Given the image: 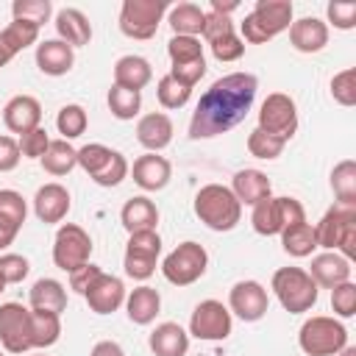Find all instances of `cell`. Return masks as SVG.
<instances>
[{
  "mask_svg": "<svg viewBox=\"0 0 356 356\" xmlns=\"http://www.w3.org/2000/svg\"><path fill=\"white\" fill-rule=\"evenodd\" d=\"M259 78L253 72H228L217 78L197 100L189 120V139H211L236 128L253 108Z\"/></svg>",
  "mask_w": 356,
  "mask_h": 356,
  "instance_id": "1",
  "label": "cell"
},
{
  "mask_svg": "<svg viewBox=\"0 0 356 356\" xmlns=\"http://www.w3.org/2000/svg\"><path fill=\"white\" fill-rule=\"evenodd\" d=\"M292 25V3L289 0H256L253 11L239 22V39L250 44H264L275 39L281 31Z\"/></svg>",
  "mask_w": 356,
  "mask_h": 356,
  "instance_id": "2",
  "label": "cell"
},
{
  "mask_svg": "<svg viewBox=\"0 0 356 356\" xmlns=\"http://www.w3.org/2000/svg\"><path fill=\"white\" fill-rule=\"evenodd\" d=\"M195 214L211 231H231L242 220V203L234 197L231 186L206 184L195 195Z\"/></svg>",
  "mask_w": 356,
  "mask_h": 356,
  "instance_id": "3",
  "label": "cell"
},
{
  "mask_svg": "<svg viewBox=\"0 0 356 356\" xmlns=\"http://www.w3.org/2000/svg\"><path fill=\"white\" fill-rule=\"evenodd\" d=\"M317 248L337 250L348 261L356 256V206L334 203L314 225Z\"/></svg>",
  "mask_w": 356,
  "mask_h": 356,
  "instance_id": "4",
  "label": "cell"
},
{
  "mask_svg": "<svg viewBox=\"0 0 356 356\" xmlns=\"http://www.w3.org/2000/svg\"><path fill=\"white\" fill-rule=\"evenodd\" d=\"M278 303L289 312V314H303L309 309H314L320 286L312 281V275L303 267H281L273 273L270 281Z\"/></svg>",
  "mask_w": 356,
  "mask_h": 356,
  "instance_id": "5",
  "label": "cell"
},
{
  "mask_svg": "<svg viewBox=\"0 0 356 356\" xmlns=\"http://www.w3.org/2000/svg\"><path fill=\"white\" fill-rule=\"evenodd\" d=\"M298 345L306 356H337L348 345V328L337 317L314 314L300 325Z\"/></svg>",
  "mask_w": 356,
  "mask_h": 356,
  "instance_id": "6",
  "label": "cell"
},
{
  "mask_svg": "<svg viewBox=\"0 0 356 356\" xmlns=\"http://www.w3.org/2000/svg\"><path fill=\"white\" fill-rule=\"evenodd\" d=\"M78 167L97 186H117L131 172L128 159L120 150H111L108 145H100V142H89L78 150Z\"/></svg>",
  "mask_w": 356,
  "mask_h": 356,
  "instance_id": "7",
  "label": "cell"
},
{
  "mask_svg": "<svg viewBox=\"0 0 356 356\" xmlns=\"http://www.w3.org/2000/svg\"><path fill=\"white\" fill-rule=\"evenodd\" d=\"M295 222H306V209L295 197H273L270 195V197L259 200L250 211V225L261 236H278L284 228H289Z\"/></svg>",
  "mask_w": 356,
  "mask_h": 356,
  "instance_id": "8",
  "label": "cell"
},
{
  "mask_svg": "<svg viewBox=\"0 0 356 356\" xmlns=\"http://www.w3.org/2000/svg\"><path fill=\"white\" fill-rule=\"evenodd\" d=\"M206 267H209V253H206V248L200 242H192V239L181 242L161 261V273H164V278L172 286H189V284H195L197 278H203Z\"/></svg>",
  "mask_w": 356,
  "mask_h": 356,
  "instance_id": "9",
  "label": "cell"
},
{
  "mask_svg": "<svg viewBox=\"0 0 356 356\" xmlns=\"http://www.w3.org/2000/svg\"><path fill=\"white\" fill-rule=\"evenodd\" d=\"M167 11V0H125L120 8V31L128 39H153Z\"/></svg>",
  "mask_w": 356,
  "mask_h": 356,
  "instance_id": "10",
  "label": "cell"
},
{
  "mask_svg": "<svg viewBox=\"0 0 356 356\" xmlns=\"http://www.w3.org/2000/svg\"><path fill=\"white\" fill-rule=\"evenodd\" d=\"M167 56H170V75L178 78L186 86H195L206 75V56L203 44L197 36H172L167 42Z\"/></svg>",
  "mask_w": 356,
  "mask_h": 356,
  "instance_id": "11",
  "label": "cell"
},
{
  "mask_svg": "<svg viewBox=\"0 0 356 356\" xmlns=\"http://www.w3.org/2000/svg\"><path fill=\"white\" fill-rule=\"evenodd\" d=\"M256 128L281 139V142H289L298 131V106H295V100L284 92L267 95L261 108H259V125Z\"/></svg>",
  "mask_w": 356,
  "mask_h": 356,
  "instance_id": "12",
  "label": "cell"
},
{
  "mask_svg": "<svg viewBox=\"0 0 356 356\" xmlns=\"http://www.w3.org/2000/svg\"><path fill=\"white\" fill-rule=\"evenodd\" d=\"M89 256H92V236L81 225L64 222L53 239V264L70 275L72 270L89 264Z\"/></svg>",
  "mask_w": 356,
  "mask_h": 356,
  "instance_id": "13",
  "label": "cell"
},
{
  "mask_svg": "<svg viewBox=\"0 0 356 356\" xmlns=\"http://www.w3.org/2000/svg\"><path fill=\"white\" fill-rule=\"evenodd\" d=\"M161 253V236L156 231H136L128 234V245H125V275L134 281H147L156 273V261Z\"/></svg>",
  "mask_w": 356,
  "mask_h": 356,
  "instance_id": "14",
  "label": "cell"
},
{
  "mask_svg": "<svg viewBox=\"0 0 356 356\" xmlns=\"http://www.w3.org/2000/svg\"><path fill=\"white\" fill-rule=\"evenodd\" d=\"M0 345L6 353H28L33 348V328H31V309L8 300L0 303Z\"/></svg>",
  "mask_w": 356,
  "mask_h": 356,
  "instance_id": "15",
  "label": "cell"
},
{
  "mask_svg": "<svg viewBox=\"0 0 356 356\" xmlns=\"http://www.w3.org/2000/svg\"><path fill=\"white\" fill-rule=\"evenodd\" d=\"M234 328V314L228 312V306H222L220 300L209 298L200 300L189 317V337L203 339V342H220L228 339Z\"/></svg>",
  "mask_w": 356,
  "mask_h": 356,
  "instance_id": "16",
  "label": "cell"
},
{
  "mask_svg": "<svg viewBox=\"0 0 356 356\" xmlns=\"http://www.w3.org/2000/svg\"><path fill=\"white\" fill-rule=\"evenodd\" d=\"M267 309H270V298H267V289L259 281L248 278V281H236L231 286V292H228V312L236 314L239 320L256 323V320H261L267 314Z\"/></svg>",
  "mask_w": 356,
  "mask_h": 356,
  "instance_id": "17",
  "label": "cell"
},
{
  "mask_svg": "<svg viewBox=\"0 0 356 356\" xmlns=\"http://www.w3.org/2000/svg\"><path fill=\"white\" fill-rule=\"evenodd\" d=\"M70 206H72V197L67 192V186L50 181L44 186L36 189L33 195V214L39 222L44 225H53V222H61L67 214H70Z\"/></svg>",
  "mask_w": 356,
  "mask_h": 356,
  "instance_id": "18",
  "label": "cell"
},
{
  "mask_svg": "<svg viewBox=\"0 0 356 356\" xmlns=\"http://www.w3.org/2000/svg\"><path fill=\"white\" fill-rule=\"evenodd\" d=\"M3 122L11 134H28L42 125V103L33 95H14L3 106Z\"/></svg>",
  "mask_w": 356,
  "mask_h": 356,
  "instance_id": "19",
  "label": "cell"
},
{
  "mask_svg": "<svg viewBox=\"0 0 356 356\" xmlns=\"http://www.w3.org/2000/svg\"><path fill=\"white\" fill-rule=\"evenodd\" d=\"M125 284L117 278V275H108V273H100L95 281H92V286L86 289V303H89V309L95 312V314H111V312H117L122 303H125Z\"/></svg>",
  "mask_w": 356,
  "mask_h": 356,
  "instance_id": "20",
  "label": "cell"
},
{
  "mask_svg": "<svg viewBox=\"0 0 356 356\" xmlns=\"http://www.w3.org/2000/svg\"><path fill=\"white\" fill-rule=\"evenodd\" d=\"M28 217V203L17 189H0V253L14 245L22 222Z\"/></svg>",
  "mask_w": 356,
  "mask_h": 356,
  "instance_id": "21",
  "label": "cell"
},
{
  "mask_svg": "<svg viewBox=\"0 0 356 356\" xmlns=\"http://www.w3.org/2000/svg\"><path fill=\"white\" fill-rule=\"evenodd\" d=\"M350 270H353V267H350V261H348L342 253L325 250V253H317V256L312 259V267H309L306 273L312 275V281H314L317 286L334 289V286L350 281Z\"/></svg>",
  "mask_w": 356,
  "mask_h": 356,
  "instance_id": "22",
  "label": "cell"
},
{
  "mask_svg": "<svg viewBox=\"0 0 356 356\" xmlns=\"http://www.w3.org/2000/svg\"><path fill=\"white\" fill-rule=\"evenodd\" d=\"M131 175H134V184H136L139 189H145V192H159V189H164V186L170 184V178H172V164H170L164 156H159V153H145V156H139V159L134 161Z\"/></svg>",
  "mask_w": 356,
  "mask_h": 356,
  "instance_id": "23",
  "label": "cell"
},
{
  "mask_svg": "<svg viewBox=\"0 0 356 356\" xmlns=\"http://www.w3.org/2000/svg\"><path fill=\"white\" fill-rule=\"evenodd\" d=\"M172 120L164 111H150L145 117H139L136 122V142L147 150V153H159L172 142Z\"/></svg>",
  "mask_w": 356,
  "mask_h": 356,
  "instance_id": "24",
  "label": "cell"
},
{
  "mask_svg": "<svg viewBox=\"0 0 356 356\" xmlns=\"http://www.w3.org/2000/svg\"><path fill=\"white\" fill-rule=\"evenodd\" d=\"M289 44L298 53H320L328 44V25L317 17H300L289 25Z\"/></svg>",
  "mask_w": 356,
  "mask_h": 356,
  "instance_id": "25",
  "label": "cell"
},
{
  "mask_svg": "<svg viewBox=\"0 0 356 356\" xmlns=\"http://www.w3.org/2000/svg\"><path fill=\"white\" fill-rule=\"evenodd\" d=\"M56 33L72 50L92 42V25L86 19V14L81 8H70V6L56 11Z\"/></svg>",
  "mask_w": 356,
  "mask_h": 356,
  "instance_id": "26",
  "label": "cell"
},
{
  "mask_svg": "<svg viewBox=\"0 0 356 356\" xmlns=\"http://www.w3.org/2000/svg\"><path fill=\"white\" fill-rule=\"evenodd\" d=\"M75 64V50L61 39H44L36 44V67L44 75H67Z\"/></svg>",
  "mask_w": 356,
  "mask_h": 356,
  "instance_id": "27",
  "label": "cell"
},
{
  "mask_svg": "<svg viewBox=\"0 0 356 356\" xmlns=\"http://www.w3.org/2000/svg\"><path fill=\"white\" fill-rule=\"evenodd\" d=\"M231 192H234V197H236L242 206H256L259 200H264V197L273 195V184H270V178H267L261 170L248 167V170H239V172L234 175Z\"/></svg>",
  "mask_w": 356,
  "mask_h": 356,
  "instance_id": "28",
  "label": "cell"
},
{
  "mask_svg": "<svg viewBox=\"0 0 356 356\" xmlns=\"http://www.w3.org/2000/svg\"><path fill=\"white\" fill-rule=\"evenodd\" d=\"M147 345H150L153 356H186V350H189V331L181 328L178 323H159L150 331Z\"/></svg>",
  "mask_w": 356,
  "mask_h": 356,
  "instance_id": "29",
  "label": "cell"
},
{
  "mask_svg": "<svg viewBox=\"0 0 356 356\" xmlns=\"http://www.w3.org/2000/svg\"><path fill=\"white\" fill-rule=\"evenodd\" d=\"M120 222L128 234H136V231H156L159 225V209L150 197L145 195H136L131 200H125V206L120 209Z\"/></svg>",
  "mask_w": 356,
  "mask_h": 356,
  "instance_id": "30",
  "label": "cell"
},
{
  "mask_svg": "<svg viewBox=\"0 0 356 356\" xmlns=\"http://www.w3.org/2000/svg\"><path fill=\"white\" fill-rule=\"evenodd\" d=\"M125 312H128V320L134 325H147L156 320V314L161 312V295L159 289L142 284L136 289H131L125 295Z\"/></svg>",
  "mask_w": 356,
  "mask_h": 356,
  "instance_id": "31",
  "label": "cell"
},
{
  "mask_svg": "<svg viewBox=\"0 0 356 356\" xmlns=\"http://www.w3.org/2000/svg\"><path fill=\"white\" fill-rule=\"evenodd\" d=\"M150 81H153V67L147 58L134 56V53L117 58V64H114V83L117 86L131 89V92H142Z\"/></svg>",
  "mask_w": 356,
  "mask_h": 356,
  "instance_id": "32",
  "label": "cell"
},
{
  "mask_svg": "<svg viewBox=\"0 0 356 356\" xmlns=\"http://www.w3.org/2000/svg\"><path fill=\"white\" fill-rule=\"evenodd\" d=\"M28 303L33 312H50V314H61L67 309V289L61 281L56 278H39L31 292H28Z\"/></svg>",
  "mask_w": 356,
  "mask_h": 356,
  "instance_id": "33",
  "label": "cell"
},
{
  "mask_svg": "<svg viewBox=\"0 0 356 356\" xmlns=\"http://www.w3.org/2000/svg\"><path fill=\"white\" fill-rule=\"evenodd\" d=\"M42 170L50 175H67L78 167V150L67 142V139H50L44 156L39 159Z\"/></svg>",
  "mask_w": 356,
  "mask_h": 356,
  "instance_id": "34",
  "label": "cell"
},
{
  "mask_svg": "<svg viewBox=\"0 0 356 356\" xmlns=\"http://www.w3.org/2000/svg\"><path fill=\"white\" fill-rule=\"evenodd\" d=\"M203 19H206V11L195 3H178L170 8V28H172V36H197L203 31Z\"/></svg>",
  "mask_w": 356,
  "mask_h": 356,
  "instance_id": "35",
  "label": "cell"
},
{
  "mask_svg": "<svg viewBox=\"0 0 356 356\" xmlns=\"http://www.w3.org/2000/svg\"><path fill=\"white\" fill-rule=\"evenodd\" d=\"M278 236H281L284 250L289 256H295V259H306L317 248V236H314V225L312 222H295V225L284 228Z\"/></svg>",
  "mask_w": 356,
  "mask_h": 356,
  "instance_id": "36",
  "label": "cell"
},
{
  "mask_svg": "<svg viewBox=\"0 0 356 356\" xmlns=\"http://www.w3.org/2000/svg\"><path fill=\"white\" fill-rule=\"evenodd\" d=\"M331 189L337 203L356 206V161L353 159H345L331 170Z\"/></svg>",
  "mask_w": 356,
  "mask_h": 356,
  "instance_id": "37",
  "label": "cell"
},
{
  "mask_svg": "<svg viewBox=\"0 0 356 356\" xmlns=\"http://www.w3.org/2000/svg\"><path fill=\"white\" fill-rule=\"evenodd\" d=\"M31 328H33V348L44 350V348L56 345L58 337H61V314L31 309Z\"/></svg>",
  "mask_w": 356,
  "mask_h": 356,
  "instance_id": "38",
  "label": "cell"
},
{
  "mask_svg": "<svg viewBox=\"0 0 356 356\" xmlns=\"http://www.w3.org/2000/svg\"><path fill=\"white\" fill-rule=\"evenodd\" d=\"M106 103H108V111L117 120H134L142 108V92H131V89H122V86L111 83V89L106 95Z\"/></svg>",
  "mask_w": 356,
  "mask_h": 356,
  "instance_id": "39",
  "label": "cell"
},
{
  "mask_svg": "<svg viewBox=\"0 0 356 356\" xmlns=\"http://www.w3.org/2000/svg\"><path fill=\"white\" fill-rule=\"evenodd\" d=\"M89 125V117H86V108L78 106V103H67L58 108V117H56V128L61 134V139H78Z\"/></svg>",
  "mask_w": 356,
  "mask_h": 356,
  "instance_id": "40",
  "label": "cell"
},
{
  "mask_svg": "<svg viewBox=\"0 0 356 356\" xmlns=\"http://www.w3.org/2000/svg\"><path fill=\"white\" fill-rule=\"evenodd\" d=\"M156 97H159V103H161L164 108H184V106L189 103V97H192V86L181 83L178 78H172V75L167 72V75H161L159 83H156Z\"/></svg>",
  "mask_w": 356,
  "mask_h": 356,
  "instance_id": "41",
  "label": "cell"
},
{
  "mask_svg": "<svg viewBox=\"0 0 356 356\" xmlns=\"http://www.w3.org/2000/svg\"><path fill=\"white\" fill-rule=\"evenodd\" d=\"M0 36H3V42H6V44L14 50V56H17V53H22L25 47L36 44V39H39V25L25 22V19H11V22L0 31Z\"/></svg>",
  "mask_w": 356,
  "mask_h": 356,
  "instance_id": "42",
  "label": "cell"
},
{
  "mask_svg": "<svg viewBox=\"0 0 356 356\" xmlns=\"http://www.w3.org/2000/svg\"><path fill=\"white\" fill-rule=\"evenodd\" d=\"M11 14H14V19H25V22H33L42 28L50 19L53 6H50V0H14Z\"/></svg>",
  "mask_w": 356,
  "mask_h": 356,
  "instance_id": "43",
  "label": "cell"
},
{
  "mask_svg": "<svg viewBox=\"0 0 356 356\" xmlns=\"http://www.w3.org/2000/svg\"><path fill=\"white\" fill-rule=\"evenodd\" d=\"M284 145L286 142H281V139H275V136H270V134H264L259 128H253L248 134V153L256 156V159H264V161L278 159L284 153Z\"/></svg>",
  "mask_w": 356,
  "mask_h": 356,
  "instance_id": "44",
  "label": "cell"
},
{
  "mask_svg": "<svg viewBox=\"0 0 356 356\" xmlns=\"http://www.w3.org/2000/svg\"><path fill=\"white\" fill-rule=\"evenodd\" d=\"M331 97L345 108L356 106V70L353 67H348L331 78Z\"/></svg>",
  "mask_w": 356,
  "mask_h": 356,
  "instance_id": "45",
  "label": "cell"
},
{
  "mask_svg": "<svg viewBox=\"0 0 356 356\" xmlns=\"http://www.w3.org/2000/svg\"><path fill=\"white\" fill-rule=\"evenodd\" d=\"M331 309L337 317H345V320L356 314V284L353 281H345L331 289Z\"/></svg>",
  "mask_w": 356,
  "mask_h": 356,
  "instance_id": "46",
  "label": "cell"
},
{
  "mask_svg": "<svg viewBox=\"0 0 356 356\" xmlns=\"http://www.w3.org/2000/svg\"><path fill=\"white\" fill-rule=\"evenodd\" d=\"M31 273V264L22 253H0V275L6 284H22Z\"/></svg>",
  "mask_w": 356,
  "mask_h": 356,
  "instance_id": "47",
  "label": "cell"
},
{
  "mask_svg": "<svg viewBox=\"0 0 356 356\" xmlns=\"http://www.w3.org/2000/svg\"><path fill=\"white\" fill-rule=\"evenodd\" d=\"M209 47H211V56H214L217 61H222V64L236 61V58H242V53H245V42L236 36V31H234V33H228V36L214 39Z\"/></svg>",
  "mask_w": 356,
  "mask_h": 356,
  "instance_id": "48",
  "label": "cell"
},
{
  "mask_svg": "<svg viewBox=\"0 0 356 356\" xmlns=\"http://www.w3.org/2000/svg\"><path fill=\"white\" fill-rule=\"evenodd\" d=\"M47 145H50V136H47V131L42 125L19 136V153L25 159H42L44 150H47Z\"/></svg>",
  "mask_w": 356,
  "mask_h": 356,
  "instance_id": "49",
  "label": "cell"
},
{
  "mask_svg": "<svg viewBox=\"0 0 356 356\" xmlns=\"http://www.w3.org/2000/svg\"><path fill=\"white\" fill-rule=\"evenodd\" d=\"M325 17L334 28L350 31V28H356V3H337L334 0L325 6Z\"/></svg>",
  "mask_w": 356,
  "mask_h": 356,
  "instance_id": "50",
  "label": "cell"
},
{
  "mask_svg": "<svg viewBox=\"0 0 356 356\" xmlns=\"http://www.w3.org/2000/svg\"><path fill=\"white\" fill-rule=\"evenodd\" d=\"M228 33H234V22H231V17L217 14V11H206V19H203V31H200V36L211 44L214 39L228 36Z\"/></svg>",
  "mask_w": 356,
  "mask_h": 356,
  "instance_id": "51",
  "label": "cell"
},
{
  "mask_svg": "<svg viewBox=\"0 0 356 356\" xmlns=\"http://www.w3.org/2000/svg\"><path fill=\"white\" fill-rule=\"evenodd\" d=\"M100 273H103V270L89 261V264H83V267H78V270L70 273V286H72L78 295H86V289L92 286V281H95Z\"/></svg>",
  "mask_w": 356,
  "mask_h": 356,
  "instance_id": "52",
  "label": "cell"
},
{
  "mask_svg": "<svg viewBox=\"0 0 356 356\" xmlns=\"http://www.w3.org/2000/svg\"><path fill=\"white\" fill-rule=\"evenodd\" d=\"M19 142L14 136H0V172H11L19 164Z\"/></svg>",
  "mask_w": 356,
  "mask_h": 356,
  "instance_id": "53",
  "label": "cell"
},
{
  "mask_svg": "<svg viewBox=\"0 0 356 356\" xmlns=\"http://www.w3.org/2000/svg\"><path fill=\"white\" fill-rule=\"evenodd\" d=\"M89 356H125V350L114 339H100V342H95V348H92Z\"/></svg>",
  "mask_w": 356,
  "mask_h": 356,
  "instance_id": "54",
  "label": "cell"
},
{
  "mask_svg": "<svg viewBox=\"0 0 356 356\" xmlns=\"http://www.w3.org/2000/svg\"><path fill=\"white\" fill-rule=\"evenodd\" d=\"M236 8H239V3H236V0H228V3H222V0H211V8H209V11H217V14L231 17Z\"/></svg>",
  "mask_w": 356,
  "mask_h": 356,
  "instance_id": "55",
  "label": "cell"
},
{
  "mask_svg": "<svg viewBox=\"0 0 356 356\" xmlns=\"http://www.w3.org/2000/svg\"><path fill=\"white\" fill-rule=\"evenodd\" d=\"M11 58H14V50H11V47L3 42V36H0V70H3V67H6Z\"/></svg>",
  "mask_w": 356,
  "mask_h": 356,
  "instance_id": "56",
  "label": "cell"
},
{
  "mask_svg": "<svg viewBox=\"0 0 356 356\" xmlns=\"http://www.w3.org/2000/svg\"><path fill=\"white\" fill-rule=\"evenodd\" d=\"M337 356H356V345H345V348H342Z\"/></svg>",
  "mask_w": 356,
  "mask_h": 356,
  "instance_id": "57",
  "label": "cell"
},
{
  "mask_svg": "<svg viewBox=\"0 0 356 356\" xmlns=\"http://www.w3.org/2000/svg\"><path fill=\"white\" fill-rule=\"evenodd\" d=\"M6 286H8V284H6V278H3V275H0V292H3V289H6Z\"/></svg>",
  "mask_w": 356,
  "mask_h": 356,
  "instance_id": "58",
  "label": "cell"
},
{
  "mask_svg": "<svg viewBox=\"0 0 356 356\" xmlns=\"http://www.w3.org/2000/svg\"><path fill=\"white\" fill-rule=\"evenodd\" d=\"M0 356H8V353H6V350H0Z\"/></svg>",
  "mask_w": 356,
  "mask_h": 356,
  "instance_id": "59",
  "label": "cell"
},
{
  "mask_svg": "<svg viewBox=\"0 0 356 356\" xmlns=\"http://www.w3.org/2000/svg\"><path fill=\"white\" fill-rule=\"evenodd\" d=\"M36 356H44V353H36Z\"/></svg>",
  "mask_w": 356,
  "mask_h": 356,
  "instance_id": "60",
  "label": "cell"
}]
</instances>
